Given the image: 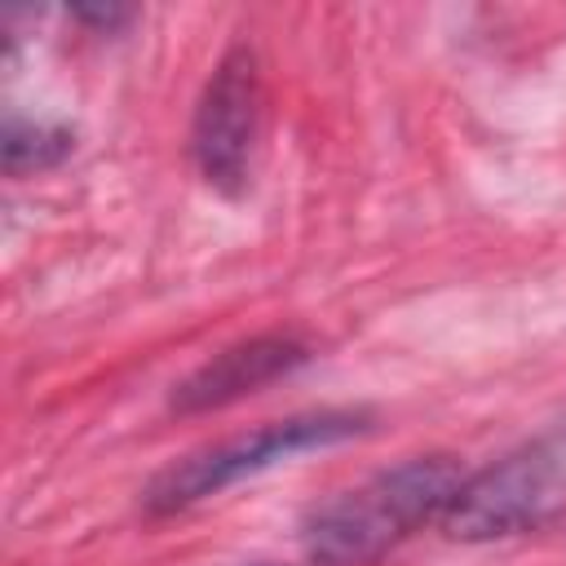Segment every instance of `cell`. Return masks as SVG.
I'll use <instances>...</instances> for the list:
<instances>
[{
	"label": "cell",
	"instance_id": "5",
	"mask_svg": "<svg viewBox=\"0 0 566 566\" xmlns=\"http://www.w3.org/2000/svg\"><path fill=\"white\" fill-rule=\"evenodd\" d=\"M305 358H310V345L287 336V332H265V336L234 340V345L217 349L212 358H203L186 380H177L172 394H168V407L181 411V416L226 407V402H234L243 394H256L261 385L287 376Z\"/></svg>",
	"mask_w": 566,
	"mask_h": 566
},
{
	"label": "cell",
	"instance_id": "3",
	"mask_svg": "<svg viewBox=\"0 0 566 566\" xmlns=\"http://www.w3.org/2000/svg\"><path fill=\"white\" fill-rule=\"evenodd\" d=\"M557 509H566V429H553L500 464L464 478L438 522L451 539L478 544L535 531Z\"/></svg>",
	"mask_w": 566,
	"mask_h": 566
},
{
	"label": "cell",
	"instance_id": "4",
	"mask_svg": "<svg viewBox=\"0 0 566 566\" xmlns=\"http://www.w3.org/2000/svg\"><path fill=\"white\" fill-rule=\"evenodd\" d=\"M261 115H265L261 62L248 44H230L208 75L190 124V155L212 190L239 195L248 186Z\"/></svg>",
	"mask_w": 566,
	"mask_h": 566
},
{
	"label": "cell",
	"instance_id": "7",
	"mask_svg": "<svg viewBox=\"0 0 566 566\" xmlns=\"http://www.w3.org/2000/svg\"><path fill=\"white\" fill-rule=\"evenodd\" d=\"M252 566H279V562H252Z\"/></svg>",
	"mask_w": 566,
	"mask_h": 566
},
{
	"label": "cell",
	"instance_id": "6",
	"mask_svg": "<svg viewBox=\"0 0 566 566\" xmlns=\"http://www.w3.org/2000/svg\"><path fill=\"white\" fill-rule=\"evenodd\" d=\"M75 146V133L62 124H44V119H4V172L9 177H27V172H44L53 164H62Z\"/></svg>",
	"mask_w": 566,
	"mask_h": 566
},
{
	"label": "cell",
	"instance_id": "1",
	"mask_svg": "<svg viewBox=\"0 0 566 566\" xmlns=\"http://www.w3.org/2000/svg\"><path fill=\"white\" fill-rule=\"evenodd\" d=\"M460 482L464 473L455 455H411L394 469H380L323 500L305 517V553L318 566H367L429 517H442Z\"/></svg>",
	"mask_w": 566,
	"mask_h": 566
},
{
	"label": "cell",
	"instance_id": "2",
	"mask_svg": "<svg viewBox=\"0 0 566 566\" xmlns=\"http://www.w3.org/2000/svg\"><path fill=\"white\" fill-rule=\"evenodd\" d=\"M367 429H371V416L358 411V407H323V411H301V416H287V420H270L252 433H234V438H221L212 447H199V451L172 460L168 469H159L146 482L142 504H146V513H177V509H190V504H199V500L279 464V460L349 442Z\"/></svg>",
	"mask_w": 566,
	"mask_h": 566
}]
</instances>
